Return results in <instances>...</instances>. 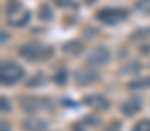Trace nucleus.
<instances>
[{"label":"nucleus","mask_w":150,"mask_h":131,"mask_svg":"<svg viewBox=\"0 0 150 131\" xmlns=\"http://www.w3.org/2000/svg\"><path fill=\"white\" fill-rule=\"evenodd\" d=\"M25 77V70L14 61H4L0 67V79L4 86H12Z\"/></svg>","instance_id":"1"},{"label":"nucleus","mask_w":150,"mask_h":131,"mask_svg":"<svg viewBox=\"0 0 150 131\" xmlns=\"http://www.w3.org/2000/svg\"><path fill=\"white\" fill-rule=\"evenodd\" d=\"M5 12H7V19H9V23L12 26H23V25H26L30 21V12L25 11L16 0H11L7 4Z\"/></svg>","instance_id":"2"},{"label":"nucleus","mask_w":150,"mask_h":131,"mask_svg":"<svg viewBox=\"0 0 150 131\" xmlns=\"http://www.w3.org/2000/svg\"><path fill=\"white\" fill-rule=\"evenodd\" d=\"M52 54V49L51 47H44L40 44H26L19 49V56L28 59V61H38V59H44L47 56Z\"/></svg>","instance_id":"3"},{"label":"nucleus","mask_w":150,"mask_h":131,"mask_svg":"<svg viewBox=\"0 0 150 131\" xmlns=\"http://www.w3.org/2000/svg\"><path fill=\"white\" fill-rule=\"evenodd\" d=\"M127 18V11L124 9H101L96 14V19H100L105 25H115Z\"/></svg>","instance_id":"4"},{"label":"nucleus","mask_w":150,"mask_h":131,"mask_svg":"<svg viewBox=\"0 0 150 131\" xmlns=\"http://www.w3.org/2000/svg\"><path fill=\"white\" fill-rule=\"evenodd\" d=\"M108 61H110V51L105 45H98L87 56V63L89 65H105Z\"/></svg>","instance_id":"5"},{"label":"nucleus","mask_w":150,"mask_h":131,"mask_svg":"<svg viewBox=\"0 0 150 131\" xmlns=\"http://www.w3.org/2000/svg\"><path fill=\"white\" fill-rule=\"evenodd\" d=\"M98 79H100L98 72H94V70H91V68H80V70L75 72V82L80 84V86L94 84Z\"/></svg>","instance_id":"6"},{"label":"nucleus","mask_w":150,"mask_h":131,"mask_svg":"<svg viewBox=\"0 0 150 131\" xmlns=\"http://www.w3.org/2000/svg\"><path fill=\"white\" fill-rule=\"evenodd\" d=\"M25 131H47V123L40 117H26L23 121Z\"/></svg>","instance_id":"7"},{"label":"nucleus","mask_w":150,"mask_h":131,"mask_svg":"<svg viewBox=\"0 0 150 131\" xmlns=\"http://www.w3.org/2000/svg\"><path fill=\"white\" fill-rule=\"evenodd\" d=\"M84 101H86V105H89V107H93V108H98V110H107V108L110 107V105H108V100L103 98V96H100V94L86 96Z\"/></svg>","instance_id":"8"},{"label":"nucleus","mask_w":150,"mask_h":131,"mask_svg":"<svg viewBox=\"0 0 150 131\" xmlns=\"http://www.w3.org/2000/svg\"><path fill=\"white\" fill-rule=\"evenodd\" d=\"M140 108H142V105H140L138 100H126V101L120 105V112H122L124 115H127V117L136 115V114L140 112Z\"/></svg>","instance_id":"9"},{"label":"nucleus","mask_w":150,"mask_h":131,"mask_svg":"<svg viewBox=\"0 0 150 131\" xmlns=\"http://www.w3.org/2000/svg\"><path fill=\"white\" fill-rule=\"evenodd\" d=\"M21 107H23L26 112H35V110L40 108L38 98H35V96H23V98H21Z\"/></svg>","instance_id":"10"},{"label":"nucleus","mask_w":150,"mask_h":131,"mask_svg":"<svg viewBox=\"0 0 150 131\" xmlns=\"http://www.w3.org/2000/svg\"><path fill=\"white\" fill-rule=\"evenodd\" d=\"M129 89H147L150 87V77H142V79H136V81H133V82H129Z\"/></svg>","instance_id":"11"},{"label":"nucleus","mask_w":150,"mask_h":131,"mask_svg":"<svg viewBox=\"0 0 150 131\" xmlns=\"http://www.w3.org/2000/svg\"><path fill=\"white\" fill-rule=\"evenodd\" d=\"M67 52H70V54H80L82 51H84V47H82V44L80 42H68V44H65V47H63Z\"/></svg>","instance_id":"12"},{"label":"nucleus","mask_w":150,"mask_h":131,"mask_svg":"<svg viewBox=\"0 0 150 131\" xmlns=\"http://www.w3.org/2000/svg\"><path fill=\"white\" fill-rule=\"evenodd\" d=\"M38 18H40V19H44V21H49V19H52V11L49 9V5H47V4H42V5H40Z\"/></svg>","instance_id":"13"},{"label":"nucleus","mask_w":150,"mask_h":131,"mask_svg":"<svg viewBox=\"0 0 150 131\" xmlns=\"http://www.w3.org/2000/svg\"><path fill=\"white\" fill-rule=\"evenodd\" d=\"M133 131H150V119H142L134 124Z\"/></svg>","instance_id":"14"},{"label":"nucleus","mask_w":150,"mask_h":131,"mask_svg":"<svg viewBox=\"0 0 150 131\" xmlns=\"http://www.w3.org/2000/svg\"><path fill=\"white\" fill-rule=\"evenodd\" d=\"M136 9H138L140 12L150 14V0H138V2H136Z\"/></svg>","instance_id":"15"},{"label":"nucleus","mask_w":150,"mask_h":131,"mask_svg":"<svg viewBox=\"0 0 150 131\" xmlns=\"http://www.w3.org/2000/svg\"><path fill=\"white\" fill-rule=\"evenodd\" d=\"M54 81H56L58 84H65V82H67V72H65V70H63V72H58L56 77H54Z\"/></svg>","instance_id":"16"},{"label":"nucleus","mask_w":150,"mask_h":131,"mask_svg":"<svg viewBox=\"0 0 150 131\" xmlns=\"http://www.w3.org/2000/svg\"><path fill=\"white\" fill-rule=\"evenodd\" d=\"M59 7H75V4L72 0H54Z\"/></svg>","instance_id":"17"},{"label":"nucleus","mask_w":150,"mask_h":131,"mask_svg":"<svg viewBox=\"0 0 150 131\" xmlns=\"http://www.w3.org/2000/svg\"><path fill=\"white\" fill-rule=\"evenodd\" d=\"M2 110H4V112H5V110H11L9 100H5V98H2Z\"/></svg>","instance_id":"18"},{"label":"nucleus","mask_w":150,"mask_h":131,"mask_svg":"<svg viewBox=\"0 0 150 131\" xmlns=\"http://www.w3.org/2000/svg\"><path fill=\"white\" fill-rule=\"evenodd\" d=\"M2 130H4V131H9V130H11V128H9V126H7L5 123H2Z\"/></svg>","instance_id":"19"}]
</instances>
